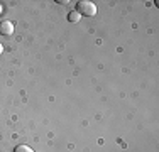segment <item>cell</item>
<instances>
[{
    "mask_svg": "<svg viewBox=\"0 0 159 152\" xmlns=\"http://www.w3.org/2000/svg\"><path fill=\"white\" fill-rule=\"evenodd\" d=\"M14 32V24L10 20H2L0 22V34L3 36H10Z\"/></svg>",
    "mask_w": 159,
    "mask_h": 152,
    "instance_id": "7a4b0ae2",
    "label": "cell"
},
{
    "mask_svg": "<svg viewBox=\"0 0 159 152\" xmlns=\"http://www.w3.org/2000/svg\"><path fill=\"white\" fill-rule=\"evenodd\" d=\"M76 12L80 15H85V17H95L97 7H95V3L90 2V0H80L78 5H76Z\"/></svg>",
    "mask_w": 159,
    "mask_h": 152,
    "instance_id": "6da1fadb",
    "label": "cell"
},
{
    "mask_svg": "<svg viewBox=\"0 0 159 152\" xmlns=\"http://www.w3.org/2000/svg\"><path fill=\"white\" fill-rule=\"evenodd\" d=\"M2 52H3V46L0 44V54H2Z\"/></svg>",
    "mask_w": 159,
    "mask_h": 152,
    "instance_id": "5b68a950",
    "label": "cell"
},
{
    "mask_svg": "<svg viewBox=\"0 0 159 152\" xmlns=\"http://www.w3.org/2000/svg\"><path fill=\"white\" fill-rule=\"evenodd\" d=\"M80 19H81V15H80L76 10H73V12L68 14V20H70V22H78Z\"/></svg>",
    "mask_w": 159,
    "mask_h": 152,
    "instance_id": "3957f363",
    "label": "cell"
},
{
    "mask_svg": "<svg viewBox=\"0 0 159 152\" xmlns=\"http://www.w3.org/2000/svg\"><path fill=\"white\" fill-rule=\"evenodd\" d=\"M14 152H32V149L29 145H17L14 149Z\"/></svg>",
    "mask_w": 159,
    "mask_h": 152,
    "instance_id": "277c9868",
    "label": "cell"
}]
</instances>
